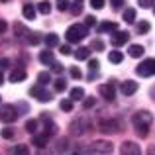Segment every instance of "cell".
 Listing matches in <instances>:
<instances>
[{
  "instance_id": "48",
  "label": "cell",
  "mask_w": 155,
  "mask_h": 155,
  "mask_svg": "<svg viewBox=\"0 0 155 155\" xmlns=\"http://www.w3.org/2000/svg\"><path fill=\"white\" fill-rule=\"evenodd\" d=\"M59 51H61V55H71V47L69 45H61Z\"/></svg>"
},
{
  "instance_id": "11",
  "label": "cell",
  "mask_w": 155,
  "mask_h": 155,
  "mask_svg": "<svg viewBox=\"0 0 155 155\" xmlns=\"http://www.w3.org/2000/svg\"><path fill=\"white\" fill-rule=\"evenodd\" d=\"M120 151L124 153V155H140V145L136 143V141H124L122 143V147H120Z\"/></svg>"
},
{
  "instance_id": "3",
  "label": "cell",
  "mask_w": 155,
  "mask_h": 155,
  "mask_svg": "<svg viewBox=\"0 0 155 155\" xmlns=\"http://www.w3.org/2000/svg\"><path fill=\"white\" fill-rule=\"evenodd\" d=\"M18 108L12 104H0V122H4V124H12V122H16V118H18Z\"/></svg>"
},
{
  "instance_id": "7",
  "label": "cell",
  "mask_w": 155,
  "mask_h": 155,
  "mask_svg": "<svg viewBox=\"0 0 155 155\" xmlns=\"http://www.w3.org/2000/svg\"><path fill=\"white\" fill-rule=\"evenodd\" d=\"M88 128H91V124L87 122V118H81V120H75L71 124V134L73 136H83Z\"/></svg>"
},
{
  "instance_id": "37",
  "label": "cell",
  "mask_w": 155,
  "mask_h": 155,
  "mask_svg": "<svg viewBox=\"0 0 155 155\" xmlns=\"http://www.w3.org/2000/svg\"><path fill=\"white\" fill-rule=\"evenodd\" d=\"M84 26H87V28L96 26V18H94V16H87V18H84Z\"/></svg>"
},
{
  "instance_id": "18",
  "label": "cell",
  "mask_w": 155,
  "mask_h": 155,
  "mask_svg": "<svg viewBox=\"0 0 155 155\" xmlns=\"http://www.w3.org/2000/svg\"><path fill=\"white\" fill-rule=\"evenodd\" d=\"M39 61H41L43 65H51L53 61H55V57H53V51H49V49L41 51V53H39Z\"/></svg>"
},
{
  "instance_id": "4",
  "label": "cell",
  "mask_w": 155,
  "mask_h": 155,
  "mask_svg": "<svg viewBox=\"0 0 155 155\" xmlns=\"http://www.w3.org/2000/svg\"><path fill=\"white\" fill-rule=\"evenodd\" d=\"M136 73L140 77H153L155 75V59H153V57H149V59L141 61V63L137 65Z\"/></svg>"
},
{
  "instance_id": "27",
  "label": "cell",
  "mask_w": 155,
  "mask_h": 155,
  "mask_svg": "<svg viewBox=\"0 0 155 155\" xmlns=\"http://www.w3.org/2000/svg\"><path fill=\"white\" fill-rule=\"evenodd\" d=\"M38 83L43 84V87H47V83H51V75H49L47 71H41V73L38 75Z\"/></svg>"
},
{
  "instance_id": "17",
  "label": "cell",
  "mask_w": 155,
  "mask_h": 155,
  "mask_svg": "<svg viewBox=\"0 0 155 155\" xmlns=\"http://www.w3.org/2000/svg\"><path fill=\"white\" fill-rule=\"evenodd\" d=\"M14 34H16L18 39H26L30 31H28V28L24 26V24H14Z\"/></svg>"
},
{
  "instance_id": "8",
  "label": "cell",
  "mask_w": 155,
  "mask_h": 155,
  "mask_svg": "<svg viewBox=\"0 0 155 155\" xmlns=\"http://www.w3.org/2000/svg\"><path fill=\"white\" fill-rule=\"evenodd\" d=\"M128 39H130V34H128V31L116 30V31H112V38H110V41H112L114 47H120V45H124V43H128Z\"/></svg>"
},
{
  "instance_id": "54",
  "label": "cell",
  "mask_w": 155,
  "mask_h": 155,
  "mask_svg": "<svg viewBox=\"0 0 155 155\" xmlns=\"http://www.w3.org/2000/svg\"><path fill=\"white\" fill-rule=\"evenodd\" d=\"M0 102H2V96H0Z\"/></svg>"
},
{
  "instance_id": "47",
  "label": "cell",
  "mask_w": 155,
  "mask_h": 155,
  "mask_svg": "<svg viewBox=\"0 0 155 155\" xmlns=\"http://www.w3.org/2000/svg\"><path fill=\"white\" fill-rule=\"evenodd\" d=\"M8 67H10V59L2 57V59H0V69H8Z\"/></svg>"
},
{
  "instance_id": "44",
  "label": "cell",
  "mask_w": 155,
  "mask_h": 155,
  "mask_svg": "<svg viewBox=\"0 0 155 155\" xmlns=\"http://www.w3.org/2000/svg\"><path fill=\"white\" fill-rule=\"evenodd\" d=\"M91 47H92V49H96V51H102V49H104V43L100 41V39H96V41H92Z\"/></svg>"
},
{
  "instance_id": "15",
  "label": "cell",
  "mask_w": 155,
  "mask_h": 155,
  "mask_svg": "<svg viewBox=\"0 0 155 155\" xmlns=\"http://www.w3.org/2000/svg\"><path fill=\"white\" fill-rule=\"evenodd\" d=\"M116 30H118V24L116 22H102L98 26V31H100V34H108V31L112 34V31H116Z\"/></svg>"
},
{
  "instance_id": "28",
  "label": "cell",
  "mask_w": 155,
  "mask_h": 155,
  "mask_svg": "<svg viewBox=\"0 0 155 155\" xmlns=\"http://www.w3.org/2000/svg\"><path fill=\"white\" fill-rule=\"evenodd\" d=\"M53 88H55V92H63V91H67V81H65V79H57V81H55V84H53Z\"/></svg>"
},
{
  "instance_id": "5",
  "label": "cell",
  "mask_w": 155,
  "mask_h": 155,
  "mask_svg": "<svg viewBox=\"0 0 155 155\" xmlns=\"http://www.w3.org/2000/svg\"><path fill=\"white\" fill-rule=\"evenodd\" d=\"M30 94L34 96V98H38L39 102H49V100H51V92L47 91L43 84H39V83L35 84V87L30 88Z\"/></svg>"
},
{
  "instance_id": "24",
  "label": "cell",
  "mask_w": 155,
  "mask_h": 155,
  "mask_svg": "<svg viewBox=\"0 0 155 155\" xmlns=\"http://www.w3.org/2000/svg\"><path fill=\"white\" fill-rule=\"evenodd\" d=\"M26 39H28V43H30V45H38V43H41V35H39L38 31H30Z\"/></svg>"
},
{
  "instance_id": "43",
  "label": "cell",
  "mask_w": 155,
  "mask_h": 155,
  "mask_svg": "<svg viewBox=\"0 0 155 155\" xmlns=\"http://www.w3.org/2000/svg\"><path fill=\"white\" fill-rule=\"evenodd\" d=\"M137 4H140L141 8H151L155 4V0H137Z\"/></svg>"
},
{
  "instance_id": "42",
  "label": "cell",
  "mask_w": 155,
  "mask_h": 155,
  "mask_svg": "<svg viewBox=\"0 0 155 155\" xmlns=\"http://www.w3.org/2000/svg\"><path fill=\"white\" fill-rule=\"evenodd\" d=\"M91 6L94 10H100V8H104V0H91Z\"/></svg>"
},
{
  "instance_id": "45",
  "label": "cell",
  "mask_w": 155,
  "mask_h": 155,
  "mask_svg": "<svg viewBox=\"0 0 155 155\" xmlns=\"http://www.w3.org/2000/svg\"><path fill=\"white\" fill-rule=\"evenodd\" d=\"M14 153H22V155H26V153H28V145H18V147H14Z\"/></svg>"
},
{
  "instance_id": "49",
  "label": "cell",
  "mask_w": 155,
  "mask_h": 155,
  "mask_svg": "<svg viewBox=\"0 0 155 155\" xmlns=\"http://www.w3.org/2000/svg\"><path fill=\"white\" fill-rule=\"evenodd\" d=\"M6 30H8V24L4 22V20H0V35H2V34H4Z\"/></svg>"
},
{
  "instance_id": "9",
  "label": "cell",
  "mask_w": 155,
  "mask_h": 155,
  "mask_svg": "<svg viewBox=\"0 0 155 155\" xmlns=\"http://www.w3.org/2000/svg\"><path fill=\"white\" fill-rule=\"evenodd\" d=\"M98 92H100V96H102V98L108 100V102H112V100L116 98V88H114L112 83H110V84H100V87H98Z\"/></svg>"
},
{
  "instance_id": "52",
  "label": "cell",
  "mask_w": 155,
  "mask_h": 155,
  "mask_svg": "<svg viewBox=\"0 0 155 155\" xmlns=\"http://www.w3.org/2000/svg\"><path fill=\"white\" fill-rule=\"evenodd\" d=\"M0 2H10V0H0Z\"/></svg>"
},
{
  "instance_id": "22",
  "label": "cell",
  "mask_w": 155,
  "mask_h": 155,
  "mask_svg": "<svg viewBox=\"0 0 155 155\" xmlns=\"http://www.w3.org/2000/svg\"><path fill=\"white\" fill-rule=\"evenodd\" d=\"M84 98V91L81 87H75V88H71V100L73 102H77V100H83Z\"/></svg>"
},
{
  "instance_id": "29",
  "label": "cell",
  "mask_w": 155,
  "mask_h": 155,
  "mask_svg": "<svg viewBox=\"0 0 155 155\" xmlns=\"http://www.w3.org/2000/svg\"><path fill=\"white\" fill-rule=\"evenodd\" d=\"M43 134H45L47 137H49V136H55V134H57V126L53 124V122H45V132H43Z\"/></svg>"
},
{
  "instance_id": "53",
  "label": "cell",
  "mask_w": 155,
  "mask_h": 155,
  "mask_svg": "<svg viewBox=\"0 0 155 155\" xmlns=\"http://www.w3.org/2000/svg\"><path fill=\"white\" fill-rule=\"evenodd\" d=\"M77 2H83V0H77Z\"/></svg>"
},
{
  "instance_id": "12",
  "label": "cell",
  "mask_w": 155,
  "mask_h": 155,
  "mask_svg": "<svg viewBox=\"0 0 155 155\" xmlns=\"http://www.w3.org/2000/svg\"><path fill=\"white\" fill-rule=\"evenodd\" d=\"M120 91H122V94L132 96L134 92L137 91V83H136V81H132V79H128V81H124V83L120 84Z\"/></svg>"
},
{
  "instance_id": "39",
  "label": "cell",
  "mask_w": 155,
  "mask_h": 155,
  "mask_svg": "<svg viewBox=\"0 0 155 155\" xmlns=\"http://www.w3.org/2000/svg\"><path fill=\"white\" fill-rule=\"evenodd\" d=\"M2 137L12 140V137H14V130H12V128H4V130H2Z\"/></svg>"
},
{
  "instance_id": "26",
  "label": "cell",
  "mask_w": 155,
  "mask_h": 155,
  "mask_svg": "<svg viewBox=\"0 0 155 155\" xmlns=\"http://www.w3.org/2000/svg\"><path fill=\"white\" fill-rule=\"evenodd\" d=\"M38 12H39V14H43V16H47V14L51 12V4L47 2V0L39 2V4H38Z\"/></svg>"
},
{
  "instance_id": "46",
  "label": "cell",
  "mask_w": 155,
  "mask_h": 155,
  "mask_svg": "<svg viewBox=\"0 0 155 155\" xmlns=\"http://www.w3.org/2000/svg\"><path fill=\"white\" fill-rule=\"evenodd\" d=\"M110 2H112V8H114V10H120L122 4H124V0H110Z\"/></svg>"
},
{
  "instance_id": "6",
  "label": "cell",
  "mask_w": 155,
  "mask_h": 155,
  "mask_svg": "<svg viewBox=\"0 0 155 155\" xmlns=\"http://www.w3.org/2000/svg\"><path fill=\"white\" fill-rule=\"evenodd\" d=\"M122 130V124L118 120H104L100 122V132L104 134H118Z\"/></svg>"
},
{
  "instance_id": "25",
  "label": "cell",
  "mask_w": 155,
  "mask_h": 155,
  "mask_svg": "<svg viewBox=\"0 0 155 155\" xmlns=\"http://www.w3.org/2000/svg\"><path fill=\"white\" fill-rule=\"evenodd\" d=\"M124 22H128V24L136 22V10L134 8H126L124 10Z\"/></svg>"
},
{
  "instance_id": "40",
  "label": "cell",
  "mask_w": 155,
  "mask_h": 155,
  "mask_svg": "<svg viewBox=\"0 0 155 155\" xmlns=\"http://www.w3.org/2000/svg\"><path fill=\"white\" fill-rule=\"evenodd\" d=\"M98 67H100L98 59H91L88 61V69H91V71H98Z\"/></svg>"
},
{
  "instance_id": "2",
  "label": "cell",
  "mask_w": 155,
  "mask_h": 155,
  "mask_svg": "<svg viewBox=\"0 0 155 155\" xmlns=\"http://www.w3.org/2000/svg\"><path fill=\"white\" fill-rule=\"evenodd\" d=\"M87 35H88V28L84 26V24H73V26H69L67 31H65V38H67L69 43H79V41H83Z\"/></svg>"
},
{
  "instance_id": "50",
  "label": "cell",
  "mask_w": 155,
  "mask_h": 155,
  "mask_svg": "<svg viewBox=\"0 0 155 155\" xmlns=\"http://www.w3.org/2000/svg\"><path fill=\"white\" fill-rule=\"evenodd\" d=\"M147 153H155V147H149V149H147Z\"/></svg>"
},
{
  "instance_id": "10",
  "label": "cell",
  "mask_w": 155,
  "mask_h": 155,
  "mask_svg": "<svg viewBox=\"0 0 155 155\" xmlns=\"http://www.w3.org/2000/svg\"><path fill=\"white\" fill-rule=\"evenodd\" d=\"M88 151H94V153H112V143L110 141H94L92 143V147L88 149Z\"/></svg>"
},
{
  "instance_id": "19",
  "label": "cell",
  "mask_w": 155,
  "mask_h": 155,
  "mask_svg": "<svg viewBox=\"0 0 155 155\" xmlns=\"http://www.w3.org/2000/svg\"><path fill=\"white\" fill-rule=\"evenodd\" d=\"M88 57H91V49H88V47H79V49L75 51L77 61H84V59H88Z\"/></svg>"
},
{
  "instance_id": "20",
  "label": "cell",
  "mask_w": 155,
  "mask_h": 155,
  "mask_svg": "<svg viewBox=\"0 0 155 155\" xmlns=\"http://www.w3.org/2000/svg\"><path fill=\"white\" fill-rule=\"evenodd\" d=\"M108 61L114 63V65L122 63V61H124V53H122V51H110L108 53Z\"/></svg>"
},
{
  "instance_id": "30",
  "label": "cell",
  "mask_w": 155,
  "mask_h": 155,
  "mask_svg": "<svg viewBox=\"0 0 155 155\" xmlns=\"http://www.w3.org/2000/svg\"><path fill=\"white\" fill-rule=\"evenodd\" d=\"M26 132L35 134V132H38V122H35V120H28L26 122Z\"/></svg>"
},
{
  "instance_id": "32",
  "label": "cell",
  "mask_w": 155,
  "mask_h": 155,
  "mask_svg": "<svg viewBox=\"0 0 155 155\" xmlns=\"http://www.w3.org/2000/svg\"><path fill=\"white\" fill-rule=\"evenodd\" d=\"M69 8H71L73 16H79L81 12H83V4H81V2H77V0H75V4H73V6H69Z\"/></svg>"
},
{
  "instance_id": "33",
  "label": "cell",
  "mask_w": 155,
  "mask_h": 155,
  "mask_svg": "<svg viewBox=\"0 0 155 155\" xmlns=\"http://www.w3.org/2000/svg\"><path fill=\"white\" fill-rule=\"evenodd\" d=\"M96 104V98H94V96H88V98H83V106H84V108H92V106H94Z\"/></svg>"
},
{
  "instance_id": "35",
  "label": "cell",
  "mask_w": 155,
  "mask_h": 155,
  "mask_svg": "<svg viewBox=\"0 0 155 155\" xmlns=\"http://www.w3.org/2000/svg\"><path fill=\"white\" fill-rule=\"evenodd\" d=\"M69 149V141L67 140H59L57 141V151H67Z\"/></svg>"
},
{
  "instance_id": "14",
  "label": "cell",
  "mask_w": 155,
  "mask_h": 155,
  "mask_svg": "<svg viewBox=\"0 0 155 155\" xmlns=\"http://www.w3.org/2000/svg\"><path fill=\"white\" fill-rule=\"evenodd\" d=\"M26 77H28V73L24 69H14L10 73V83H22V81H26Z\"/></svg>"
},
{
  "instance_id": "55",
  "label": "cell",
  "mask_w": 155,
  "mask_h": 155,
  "mask_svg": "<svg viewBox=\"0 0 155 155\" xmlns=\"http://www.w3.org/2000/svg\"><path fill=\"white\" fill-rule=\"evenodd\" d=\"M153 14H155V8H153Z\"/></svg>"
},
{
  "instance_id": "21",
  "label": "cell",
  "mask_w": 155,
  "mask_h": 155,
  "mask_svg": "<svg viewBox=\"0 0 155 155\" xmlns=\"http://www.w3.org/2000/svg\"><path fill=\"white\" fill-rule=\"evenodd\" d=\"M43 41H45L47 47H55V45H59V35L57 34H47L45 38H43Z\"/></svg>"
},
{
  "instance_id": "23",
  "label": "cell",
  "mask_w": 155,
  "mask_h": 155,
  "mask_svg": "<svg viewBox=\"0 0 155 155\" xmlns=\"http://www.w3.org/2000/svg\"><path fill=\"white\" fill-rule=\"evenodd\" d=\"M34 145H35V147H39V149L45 147V145H47V136H45V134H41V136L35 134V136H34Z\"/></svg>"
},
{
  "instance_id": "36",
  "label": "cell",
  "mask_w": 155,
  "mask_h": 155,
  "mask_svg": "<svg viewBox=\"0 0 155 155\" xmlns=\"http://www.w3.org/2000/svg\"><path fill=\"white\" fill-rule=\"evenodd\" d=\"M57 10L59 12L69 10V0H57Z\"/></svg>"
},
{
  "instance_id": "16",
  "label": "cell",
  "mask_w": 155,
  "mask_h": 155,
  "mask_svg": "<svg viewBox=\"0 0 155 155\" xmlns=\"http://www.w3.org/2000/svg\"><path fill=\"white\" fill-rule=\"evenodd\" d=\"M128 53H130V57H134V59H140V57L145 53V49H143V45H137V43H134V45H130Z\"/></svg>"
},
{
  "instance_id": "13",
  "label": "cell",
  "mask_w": 155,
  "mask_h": 155,
  "mask_svg": "<svg viewBox=\"0 0 155 155\" xmlns=\"http://www.w3.org/2000/svg\"><path fill=\"white\" fill-rule=\"evenodd\" d=\"M22 14L26 20H34L35 14H38V10H35V6L31 2H24V8H22Z\"/></svg>"
},
{
  "instance_id": "51",
  "label": "cell",
  "mask_w": 155,
  "mask_h": 155,
  "mask_svg": "<svg viewBox=\"0 0 155 155\" xmlns=\"http://www.w3.org/2000/svg\"><path fill=\"white\" fill-rule=\"evenodd\" d=\"M4 83V75H2V73H0V84H2Z\"/></svg>"
},
{
  "instance_id": "1",
  "label": "cell",
  "mask_w": 155,
  "mask_h": 155,
  "mask_svg": "<svg viewBox=\"0 0 155 155\" xmlns=\"http://www.w3.org/2000/svg\"><path fill=\"white\" fill-rule=\"evenodd\" d=\"M151 122H153V116L147 112V110H140V112H136L134 118H132V124H134V128H136V132H137L140 137H147L149 136Z\"/></svg>"
},
{
  "instance_id": "41",
  "label": "cell",
  "mask_w": 155,
  "mask_h": 155,
  "mask_svg": "<svg viewBox=\"0 0 155 155\" xmlns=\"http://www.w3.org/2000/svg\"><path fill=\"white\" fill-rule=\"evenodd\" d=\"M51 71L59 75V73H63V65H61V63H55V61H53V63H51Z\"/></svg>"
},
{
  "instance_id": "34",
  "label": "cell",
  "mask_w": 155,
  "mask_h": 155,
  "mask_svg": "<svg viewBox=\"0 0 155 155\" xmlns=\"http://www.w3.org/2000/svg\"><path fill=\"white\" fill-rule=\"evenodd\" d=\"M149 28H151L149 22H140V24H137V31H140V34H147Z\"/></svg>"
},
{
  "instance_id": "31",
  "label": "cell",
  "mask_w": 155,
  "mask_h": 155,
  "mask_svg": "<svg viewBox=\"0 0 155 155\" xmlns=\"http://www.w3.org/2000/svg\"><path fill=\"white\" fill-rule=\"evenodd\" d=\"M61 110H65V112H71L73 110V100L71 98H65V100H61Z\"/></svg>"
},
{
  "instance_id": "38",
  "label": "cell",
  "mask_w": 155,
  "mask_h": 155,
  "mask_svg": "<svg viewBox=\"0 0 155 155\" xmlns=\"http://www.w3.org/2000/svg\"><path fill=\"white\" fill-rule=\"evenodd\" d=\"M71 77L73 79H81V77H83V71H81L79 67H71Z\"/></svg>"
}]
</instances>
